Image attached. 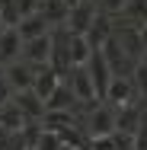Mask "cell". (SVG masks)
<instances>
[{"mask_svg":"<svg viewBox=\"0 0 147 150\" xmlns=\"http://www.w3.org/2000/svg\"><path fill=\"white\" fill-rule=\"evenodd\" d=\"M13 102H16V109H19V112H23L29 121H38L45 112H48V109H45V99H42L35 90H23V93H16V96H13Z\"/></svg>","mask_w":147,"mask_h":150,"instance_id":"8","label":"cell"},{"mask_svg":"<svg viewBox=\"0 0 147 150\" xmlns=\"http://www.w3.org/2000/svg\"><path fill=\"white\" fill-rule=\"evenodd\" d=\"M51 51H55V35H42V38H32L23 45V61H29L32 67H48L51 64Z\"/></svg>","mask_w":147,"mask_h":150,"instance_id":"2","label":"cell"},{"mask_svg":"<svg viewBox=\"0 0 147 150\" xmlns=\"http://www.w3.org/2000/svg\"><path fill=\"white\" fill-rule=\"evenodd\" d=\"M87 70H89V77H93V86H96V93H99V99H106L109 83H112V77H115V74H112L109 61H106V54H102V48H96V51H93Z\"/></svg>","mask_w":147,"mask_h":150,"instance_id":"3","label":"cell"},{"mask_svg":"<svg viewBox=\"0 0 147 150\" xmlns=\"http://www.w3.org/2000/svg\"><path fill=\"white\" fill-rule=\"evenodd\" d=\"M134 93H138V86H134V77H112L106 99H109V105L121 109V105H131V102H134Z\"/></svg>","mask_w":147,"mask_h":150,"instance_id":"6","label":"cell"},{"mask_svg":"<svg viewBox=\"0 0 147 150\" xmlns=\"http://www.w3.org/2000/svg\"><path fill=\"white\" fill-rule=\"evenodd\" d=\"M96 3L93 0H80L70 13H67V32H74V35H87L89 26L96 23Z\"/></svg>","mask_w":147,"mask_h":150,"instance_id":"4","label":"cell"},{"mask_svg":"<svg viewBox=\"0 0 147 150\" xmlns=\"http://www.w3.org/2000/svg\"><path fill=\"white\" fill-rule=\"evenodd\" d=\"M58 86H61V74H58V70H55L51 64H48V67H38V74H35V86H32V90L38 93L42 99H48Z\"/></svg>","mask_w":147,"mask_h":150,"instance_id":"11","label":"cell"},{"mask_svg":"<svg viewBox=\"0 0 147 150\" xmlns=\"http://www.w3.org/2000/svg\"><path fill=\"white\" fill-rule=\"evenodd\" d=\"M134 86L147 96V61H141V64H138V70H134Z\"/></svg>","mask_w":147,"mask_h":150,"instance_id":"19","label":"cell"},{"mask_svg":"<svg viewBox=\"0 0 147 150\" xmlns=\"http://www.w3.org/2000/svg\"><path fill=\"white\" fill-rule=\"evenodd\" d=\"M134 137H138V150H147V118L141 121V128L134 131Z\"/></svg>","mask_w":147,"mask_h":150,"instance_id":"21","label":"cell"},{"mask_svg":"<svg viewBox=\"0 0 147 150\" xmlns=\"http://www.w3.org/2000/svg\"><path fill=\"white\" fill-rule=\"evenodd\" d=\"M23 35H19V29H3L0 32V64L6 67V64H13V61L23 58Z\"/></svg>","mask_w":147,"mask_h":150,"instance_id":"7","label":"cell"},{"mask_svg":"<svg viewBox=\"0 0 147 150\" xmlns=\"http://www.w3.org/2000/svg\"><path fill=\"white\" fill-rule=\"evenodd\" d=\"M35 67H32L29 61H13V64H6V80H10V86L13 93H23V90H32L35 86Z\"/></svg>","mask_w":147,"mask_h":150,"instance_id":"5","label":"cell"},{"mask_svg":"<svg viewBox=\"0 0 147 150\" xmlns=\"http://www.w3.org/2000/svg\"><path fill=\"white\" fill-rule=\"evenodd\" d=\"M64 3H67V6H70V10H74V6H77V3H80V0H64Z\"/></svg>","mask_w":147,"mask_h":150,"instance_id":"23","label":"cell"},{"mask_svg":"<svg viewBox=\"0 0 147 150\" xmlns=\"http://www.w3.org/2000/svg\"><path fill=\"white\" fill-rule=\"evenodd\" d=\"M16 29H19V35H23V42H32V38L48 35V32H51V26H48V19H45L42 13H32V16H26Z\"/></svg>","mask_w":147,"mask_h":150,"instance_id":"10","label":"cell"},{"mask_svg":"<svg viewBox=\"0 0 147 150\" xmlns=\"http://www.w3.org/2000/svg\"><path fill=\"white\" fill-rule=\"evenodd\" d=\"M125 3H128V0H99V10H102L106 16H118V13L125 10Z\"/></svg>","mask_w":147,"mask_h":150,"instance_id":"18","label":"cell"},{"mask_svg":"<svg viewBox=\"0 0 147 150\" xmlns=\"http://www.w3.org/2000/svg\"><path fill=\"white\" fill-rule=\"evenodd\" d=\"M64 137H61V131H51V128H42V134H38V141H35V150H64Z\"/></svg>","mask_w":147,"mask_h":150,"instance_id":"16","label":"cell"},{"mask_svg":"<svg viewBox=\"0 0 147 150\" xmlns=\"http://www.w3.org/2000/svg\"><path fill=\"white\" fill-rule=\"evenodd\" d=\"M141 109L131 102V105H121V109H115V125L121 128V131H138L141 128Z\"/></svg>","mask_w":147,"mask_h":150,"instance_id":"15","label":"cell"},{"mask_svg":"<svg viewBox=\"0 0 147 150\" xmlns=\"http://www.w3.org/2000/svg\"><path fill=\"white\" fill-rule=\"evenodd\" d=\"M13 96H16V93H13V86H10V80H6V67H0V109L10 105Z\"/></svg>","mask_w":147,"mask_h":150,"instance_id":"17","label":"cell"},{"mask_svg":"<svg viewBox=\"0 0 147 150\" xmlns=\"http://www.w3.org/2000/svg\"><path fill=\"white\" fill-rule=\"evenodd\" d=\"M38 3H42V0H16V10H19V16L26 19L32 13H38Z\"/></svg>","mask_w":147,"mask_h":150,"instance_id":"20","label":"cell"},{"mask_svg":"<svg viewBox=\"0 0 147 150\" xmlns=\"http://www.w3.org/2000/svg\"><path fill=\"white\" fill-rule=\"evenodd\" d=\"M3 29H10V26H6V19H3V13H0V32Z\"/></svg>","mask_w":147,"mask_h":150,"instance_id":"22","label":"cell"},{"mask_svg":"<svg viewBox=\"0 0 147 150\" xmlns=\"http://www.w3.org/2000/svg\"><path fill=\"white\" fill-rule=\"evenodd\" d=\"M93 42H89L87 35H74L70 32V61H74V67H83V64H89V58H93Z\"/></svg>","mask_w":147,"mask_h":150,"instance_id":"14","label":"cell"},{"mask_svg":"<svg viewBox=\"0 0 147 150\" xmlns=\"http://www.w3.org/2000/svg\"><path fill=\"white\" fill-rule=\"evenodd\" d=\"M93 3H99V0H93Z\"/></svg>","mask_w":147,"mask_h":150,"instance_id":"24","label":"cell"},{"mask_svg":"<svg viewBox=\"0 0 147 150\" xmlns=\"http://www.w3.org/2000/svg\"><path fill=\"white\" fill-rule=\"evenodd\" d=\"M38 13L48 19L51 29H61V26H67V13H70V6H67L64 0H42V3H38Z\"/></svg>","mask_w":147,"mask_h":150,"instance_id":"9","label":"cell"},{"mask_svg":"<svg viewBox=\"0 0 147 150\" xmlns=\"http://www.w3.org/2000/svg\"><path fill=\"white\" fill-rule=\"evenodd\" d=\"M115 128H118L115 125V105H109V102L96 105V109L87 115V121H83L87 137H109Z\"/></svg>","mask_w":147,"mask_h":150,"instance_id":"1","label":"cell"},{"mask_svg":"<svg viewBox=\"0 0 147 150\" xmlns=\"http://www.w3.org/2000/svg\"><path fill=\"white\" fill-rule=\"evenodd\" d=\"M112 32H115V23H109V16H106V13H99V16H96V23L89 26L87 38L93 42V48H102V45L112 38Z\"/></svg>","mask_w":147,"mask_h":150,"instance_id":"13","label":"cell"},{"mask_svg":"<svg viewBox=\"0 0 147 150\" xmlns=\"http://www.w3.org/2000/svg\"><path fill=\"white\" fill-rule=\"evenodd\" d=\"M74 105H77V96H74L70 86H67V80H64L58 90L45 99V109H48V112H64V109H70V112H74Z\"/></svg>","mask_w":147,"mask_h":150,"instance_id":"12","label":"cell"}]
</instances>
